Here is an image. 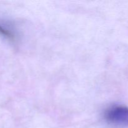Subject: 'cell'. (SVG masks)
<instances>
[{"instance_id":"1","label":"cell","mask_w":128,"mask_h":128,"mask_svg":"<svg viewBox=\"0 0 128 128\" xmlns=\"http://www.w3.org/2000/svg\"><path fill=\"white\" fill-rule=\"evenodd\" d=\"M104 118L112 124L120 126H128V107L116 106L110 108L106 111Z\"/></svg>"},{"instance_id":"2","label":"cell","mask_w":128,"mask_h":128,"mask_svg":"<svg viewBox=\"0 0 128 128\" xmlns=\"http://www.w3.org/2000/svg\"><path fill=\"white\" fill-rule=\"evenodd\" d=\"M0 34H2V36H4L5 37H7L8 38L12 39L14 38L13 34L10 30L2 27L1 25H0Z\"/></svg>"}]
</instances>
